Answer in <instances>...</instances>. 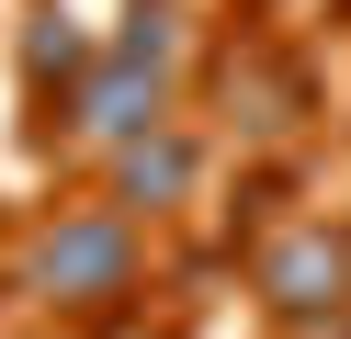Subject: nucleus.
<instances>
[{
	"mask_svg": "<svg viewBox=\"0 0 351 339\" xmlns=\"http://www.w3.org/2000/svg\"><path fill=\"white\" fill-rule=\"evenodd\" d=\"M23 283L46 294V305H69V316H114L125 294H136V215H125V203H80V215H57L46 238H34Z\"/></svg>",
	"mask_w": 351,
	"mask_h": 339,
	"instance_id": "1",
	"label": "nucleus"
},
{
	"mask_svg": "<svg viewBox=\"0 0 351 339\" xmlns=\"http://www.w3.org/2000/svg\"><path fill=\"white\" fill-rule=\"evenodd\" d=\"M250 294L283 316V328H317V316L351 305V226H272L250 249Z\"/></svg>",
	"mask_w": 351,
	"mask_h": 339,
	"instance_id": "2",
	"label": "nucleus"
},
{
	"mask_svg": "<svg viewBox=\"0 0 351 339\" xmlns=\"http://www.w3.org/2000/svg\"><path fill=\"white\" fill-rule=\"evenodd\" d=\"M57 113H69V136H80V147H102V158H114L125 136L170 125V79H159V68H136V57H114V45H102V57H91V68L69 79V102H57Z\"/></svg>",
	"mask_w": 351,
	"mask_h": 339,
	"instance_id": "3",
	"label": "nucleus"
},
{
	"mask_svg": "<svg viewBox=\"0 0 351 339\" xmlns=\"http://www.w3.org/2000/svg\"><path fill=\"white\" fill-rule=\"evenodd\" d=\"M102 181H114L125 215H170V203L204 181V147H193L182 125H147V136H125V147L102 158Z\"/></svg>",
	"mask_w": 351,
	"mask_h": 339,
	"instance_id": "4",
	"label": "nucleus"
},
{
	"mask_svg": "<svg viewBox=\"0 0 351 339\" xmlns=\"http://www.w3.org/2000/svg\"><path fill=\"white\" fill-rule=\"evenodd\" d=\"M114 57H136V68H182V0H136L125 12V34H114Z\"/></svg>",
	"mask_w": 351,
	"mask_h": 339,
	"instance_id": "5",
	"label": "nucleus"
},
{
	"mask_svg": "<svg viewBox=\"0 0 351 339\" xmlns=\"http://www.w3.org/2000/svg\"><path fill=\"white\" fill-rule=\"evenodd\" d=\"M91 57H102V45L69 34V12H34V34H23V68H34V79H80Z\"/></svg>",
	"mask_w": 351,
	"mask_h": 339,
	"instance_id": "6",
	"label": "nucleus"
}]
</instances>
